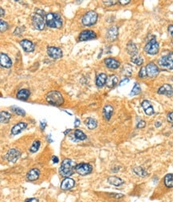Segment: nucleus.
Segmentation results:
<instances>
[{
	"label": "nucleus",
	"instance_id": "1",
	"mask_svg": "<svg viewBox=\"0 0 173 202\" xmlns=\"http://www.w3.org/2000/svg\"><path fill=\"white\" fill-rule=\"evenodd\" d=\"M76 166H77V164L73 160L69 159H66L62 161V164H61L59 173L62 177L68 178L74 173Z\"/></svg>",
	"mask_w": 173,
	"mask_h": 202
},
{
	"label": "nucleus",
	"instance_id": "2",
	"mask_svg": "<svg viewBox=\"0 0 173 202\" xmlns=\"http://www.w3.org/2000/svg\"><path fill=\"white\" fill-rule=\"evenodd\" d=\"M46 23L51 28H60L62 26V19L57 13H49L46 15Z\"/></svg>",
	"mask_w": 173,
	"mask_h": 202
},
{
	"label": "nucleus",
	"instance_id": "3",
	"mask_svg": "<svg viewBox=\"0 0 173 202\" xmlns=\"http://www.w3.org/2000/svg\"><path fill=\"white\" fill-rule=\"evenodd\" d=\"M46 99L50 104L54 106H60L64 103V99L59 92L52 91L48 92L46 96Z\"/></svg>",
	"mask_w": 173,
	"mask_h": 202
},
{
	"label": "nucleus",
	"instance_id": "4",
	"mask_svg": "<svg viewBox=\"0 0 173 202\" xmlns=\"http://www.w3.org/2000/svg\"><path fill=\"white\" fill-rule=\"evenodd\" d=\"M35 14L33 15V18H32V22H33L34 27H35L37 30H39V31H42V30L44 29V26H45V21H44V17L42 15V13L43 14L44 12L42 11L39 9H36Z\"/></svg>",
	"mask_w": 173,
	"mask_h": 202
},
{
	"label": "nucleus",
	"instance_id": "5",
	"mask_svg": "<svg viewBox=\"0 0 173 202\" xmlns=\"http://www.w3.org/2000/svg\"><path fill=\"white\" fill-rule=\"evenodd\" d=\"M98 20V14L94 11H89L85 13L82 18V24L86 27H90L95 24Z\"/></svg>",
	"mask_w": 173,
	"mask_h": 202
},
{
	"label": "nucleus",
	"instance_id": "6",
	"mask_svg": "<svg viewBox=\"0 0 173 202\" xmlns=\"http://www.w3.org/2000/svg\"><path fill=\"white\" fill-rule=\"evenodd\" d=\"M159 65L167 70H173V53L163 56L159 59Z\"/></svg>",
	"mask_w": 173,
	"mask_h": 202
},
{
	"label": "nucleus",
	"instance_id": "7",
	"mask_svg": "<svg viewBox=\"0 0 173 202\" xmlns=\"http://www.w3.org/2000/svg\"><path fill=\"white\" fill-rule=\"evenodd\" d=\"M144 51L147 54L151 55V56H155L159 52V43L155 40V37L145 45Z\"/></svg>",
	"mask_w": 173,
	"mask_h": 202
},
{
	"label": "nucleus",
	"instance_id": "8",
	"mask_svg": "<svg viewBox=\"0 0 173 202\" xmlns=\"http://www.w3.org/2000/svg\"><path fill=\"white\" fill-rule=\"evenodd\" d=\"M92 166L89 164L86 163H81V164H77L76 166L75 171L81 176H85L88 175L92 172Z\"/></svg>",
	"mask_w": 173,
	"mask_h": 202
},
{
	"label": "nucleus",
	"instance_id": "9",
	"mask_svg": "<svg viewBox=\"0 0 173 202\" xmlns=\"http://www.w3.org/2000/svg\"><path fill=\"white\" fill-rule=\"evenodd\" d=\"M21 156V153L18 149H14V148H12V149H10L7 153L5 156V158L10 162V163H15Z\"/></svg>",
	"mask_w": 173,
	"mask_h": 202
},
{
	"label": "nucleus",
	"instance_id": "10",
	"mask_svg": "<svg viewBox=\"0 0 173 202\" xmlns=\"http://www.w3.org/2000/svg\"><path fill=\"white\" fill-rule=\"evenodd\" d=\"M47 54L52 59H60L62 57V50L58 47H50L47 48Z\"/></svg>",
	"mask_w": 173,
	"mask_h": 202
},
{
	"label": "nucleus",
	"instance_id": "11",
	"mask_svg": "<svg viewBox=\"0 0 173 202\" xmlns=\"http://www.w3.org/2000/svg\"><path fill=\"white\" fill-rule=\"evenodd\" d=\"M146 71L148 76L151 77V78L156 76L159 74V72H160L158 67L154 63H149L146 66Z\"/></svg>",
	"mask_w": 173,
	"mask_h": 202
},
{
	"label": "nucleus",
	"instance_id": "12",
	"mask_svg": "<svg viewBox=\"0 0 173 202\" xmlns=\"http://www.w3.org/2000/svg\"><path fill=\"white\" fill-rule=\"evenodd\" d=\"M97 37V35L93 31H83L81 32L79 35V40L80 41H86V40H90V39H93Z\"/></svg>",
	"mask_w": 173,
	"mask_h": 202
},
{
	"label": "nucleus",
	"instance_id": "13",
	"mask_svg": "<svg viewBox=\"0 0 173 202\" xmlns=\"http://www.w3.org/2000/svg\"><path fill=\"white\" fill-rule=\"evenodd\" d=\"M158 94L171 97L173 96V88L169 84H164L158 89Z\"/></svg>",
	"mask_w": 173,
	"mask_h": 202
},
{
	"label": "nucleus",
	"instance_id": "14",
	"mask_svg": "<svg viewBox=\"0 0 173 202\" xmlns=\"http://www.w3.org/2000/svg\"><path fill=\"white\" fill-rule=\"evenodd\" d=\"M74 185H75L74 180L69 177L65 178L62 181V184H61V189L64 191L70 190V189H73V187H74Z\"/></svg>",
	"mask_w": 173,
	"mask_h": 202
},
{
	"label": "nucleus",
	"instance_id": "15",
	"mask_svg": "<svg viewBox=\"0 0 173 202\" xmlns=\"http://www.w3.org/2000/svg\"><path fill=\"white\" fill-rule=\"evenodd\" d=\"M118 36V29L117 27L116 26H113V27H109L108 31H107L106 34V37L107 39L110 42H113L117 38Z\"/></svg>",
	"mask_w": 173,
	"mask_h": 202
},
{
	"label": "nucleus",
	"instance_id": "16",
	"mask_svg": "<svg viewBox=\"0 0 173 202\" xmlns=\"http://www.w3.org/2000/svg\"><path fill=\"white\" fill-rule=\"evenodd\" d=\"M0 64L2 67L5 68H10L12 65V62L10 57L4 53H1L0 55Z\"/></svg>",
	"mask_w": 173,
	"mask_h": 202
},
{
	"label": "nucleus",
	"instance_id": "17",
	"mask_svg": "<svg viewBox=\"0 0 173 202\" xmlns=\"http://www.w3.org/2000/svg\"><path fill=\"white\" fill-rule=\"evenodd\" d=\"M21 47L26 52H32L34 50V44L31 41L23 39L20 42Z\"/></svg>",
	"mask_w": 173,
	"mask_h": 202
},
{
	"label": "nucleus",
	"instance_id": "18",
	"mask_svg": "<svg viewBox=\"0 0 173 202\" xmlns=\"http://www.w3.org/2000/svg\"><path fill=\"white\" fill-rule=\"evenodd\" d=\"M104 63L109 69H117L120 67V62L115 59L108 58L104 59Z\"/></svg>",
	"mask_w": 173,
	"mask_h": 202
},
{
	"label": "nucleus",
	"instance_id": "19",
	"mask_svg": "<svg viewBox=\"0 0 173 202\" xmlns=\"http://www.w3.org/2000/svg\"><path fill=\"white\" fill-rule=\"evenodd\" d=\"M39 175H40V171L38 168H33L27 173V178L30 181H34L38 179Z\"/></svg>",
	"mask_w": 173,
	"mask_h": 202
},
{
	"label": "nucleus",
	"instance_id": "20",
	"mask_svg": "<svg viewBox=\"0 0 173 202\" xmlns=\"http://www.w3.org/2000/svg\"><path fill=\"white\" fill-rule=\"evenodd\" d=\"M27 127V123H23V122H21V123H18L17 124L14 126L12 129H11V134L15 136V135L19 134L20 133H22V131L24 130L25 128Z\"/></svg>",
	"mask_w": 173,
	"mask_h": 202
},
{
	"label": "nucleus",
	"instance_id": "21",
	"mask_svg": "<svg viewBox=\"0 0 173 202\" xmlns=\"http://www.w3.org/2000/svg\"><path fill=\"white\" fill-rule=\"evenodd\" d=\"M141 106H142L143 109H144L145 114L148 115V116H152V115L154 114V109H153V107L152 105V103L149 102V100H144L141 103Z\"/></svg>",
	"mask_w": 173,
	"mask_h": 202
},
{
	"label": "nucleus",
	"instance_id": "22",
	"mask_svg": "<svg viewBox=\"0 0 173 202\" xmlns=\"http://www.w3.org/2000/svg\"><path fill=\"white\" fill-rule=\"evenodd\" d=\"M113 113V106L107 104L103 108V116H104L105 120H109L111 119Z\"/></svg>",
	"mask_w": 173,
	"mask_h": 202
},
{
	"label": "nucleus",
	"instance_id": "23",
	"mask_svg": "<svg viewBox=\"0 0 173 202\" xmlns=\"http://www.w3.org/2000/svg\"><path fill=\"white\" fill-rule=\"evenodd\" d=\"M107 78L108 77H107L106 74H104V73L98 74L96 78V85L98 86V88H102L106 83Z\"/></svg>",
	"mask_w": 173,
	"mask_h": 202
},
{
	"label": "nucleus",
	"instance_id": "24",
	"mask_svg": "<svg viewBox=\"0 0 173 202\" xmlns=\"http://www.w3.org/2000/svg\"><path fill=\"white\" fill-rule=\"evenodd\" d=\"M118 83V77L117 76H114V75H112L110 76H109L107 78L106 80V86L108 88H113L117 85V83Z\"/></svg>",
	"mask_w": 173,
	"mask_h": 202
},
{
	"label": "nucleus",
	"instance_id": "25",
	"mask_svg": "<svg viewBox=\"0 0 173 202\" xmlns=\"http://www.w3.org/2000/svg\"><path fill=\"white\" fill-rule=\"evenodd\" d=\"M127 52H128V53L132 56H135V55H137L138 50L135 43L131 42V41L129 42L128 44H127Z\"/></svg>",
	"mask_w": 173,
	"mask_h": 202
},
{
	"label": "nucleus",
	"instance_id": "26",
	"mask_svg": "<svg viewBox=\"0 0 173 202\" xmlns=\"http://www.w3.org/2000/svg\"><path fill=\"white\" fill-rule=\"evenodd\" d=\"M30 92L29 90L27 89H21L20 91H18L17 93V98L21 100H27L29 98Z\"/></svg>",
	"mask_w": 173,
	"mask_h": 202
},
{
	"label": "nucleus",
	"instance_id": "27",
	"mask_svg": "<svg viewBox=\"0 0 173 202\" xmlns=\"http://www.w3.org/2000/svg\"><path fill=\"white\" fill-rule=\"evenodd\" d=\"M73 136L74 137V141H82L87 138L86 135L82 131L78 130V129L74 131Z\"/></svg>",
	"mask_w": 173,
	"mask_h": 202
},
{
	"label": "nucleus",
	"instance_id": "28",
	"mask_svg": "<svg viewBox=\"0 0 173 202\" xmlns=\"http://www.w3.org/2000/svg\"><path fill=\"white\" fill-rule=\"evenodd\" d=\"M85 124L86 125V127L89 129H94L98 127V121L96 120L95 119H93V118H91V117H89V118H87L85 120Z\"/></svg>",
	"mask_w": 173,
	"mask_h": 202
},
{
	"label": "nucleus",
	"instance_id": "29",
	"mask_svg": "<svg viewBox=\"0 0 173 202\" xmlns=\"http://www.w3.org/2000/svg\"><path fill=\"white\" fill-rule=\"evenodd\" d=\"M108 182L112 185H114V186H120L124 183L122 180L117 177H109L108 178Z\"/></svg>",
	"mask_w": 173,
	"mask_h": 202
},
{
	"label": "nucleus",
	"instance_id": "30",
	"mask_svg": "<svg viewBox=\"0 0 173 202\" xmlns=\"http://www.w3.org/2000/svg\"><path fill=\"white\" fill-rule=\"evenodd\" d=\"M11 114L9 112H6V111H2L0 113V121L2 123H7L10 121L11 120Z\"/></svg>",
	"mask_w": 173,
	"mask_h": 202
},
{
	"label": "nucleus",
	"instance_id": "31",
	"mask_svg": "<svg viewBox=\"0 0 173 202\" xmlns=\"http://www.w3.org/2000/svg\"><path fill=\"white\" fill-rule=\"evenodd\" d=\"M164 184L168 188H172L173 187V173H170L165 176L164 177Z\"/></svg>",
	"mask_w": 173,
	"mask_h": 202
},
{
	"label": "nucleus",
	"instance_id": "32",
	"mask_svg": "<svg viewBox=\"0 0 173 202\" xmlns=\"http://www.w3.org/2000/svg\"><path fill=\"white\" fill-rule=\"evenodd\" d=\"M133 172L136 174L139 177H145L147 175H148V173L145 169H144L141 167H135L133 168Z\"/></svg>",
	"mask_w": 173,
	"mask_h": 202
},
{
	"label": "nucleus",
	"instance_id": "33",
	"mask_svg": "<svg viewBox=\"0 0 173 202\" xmlns=\"http://www.w3.org/2000/svg\"><path fill=\"white\" fill-rule=\"evenodd\" d=\"M122 73L125 76H132V73H133V67H132L130 64H129V63L124 64L122 68Z\"/></svg>",
	"mask_w": 173,
	"mask_h": 202
},
{
	"label": "nucleus",
	"instance_id": "34",
	"mask_svg": "<svg viewBox=\"0 0 173 202\" xmlns=\"http://www.w3.org/2000/svg\"><path fill=\"white\" fill-rule=\"evenodd\" d=\"M131 61L133 63H134L135 64L138 66L142 65L143 63H144V59L140 56L139 55H135V56H133L131 57Z\"/></svg>",
	"mask_w": 173,
	"mask_h": 202
},
{
	"label": "nucleus",
	"instance_id": "35",
	"mask_svg": "<svg viewBox=\"0 0 173 202\" xmlns=\"http://www.w3.org/2000/svg\"><path fill=\"white\" fill-rule=\"evenodd\" d=\"M11 110L13 112H14L15 114L18 115V116H24L25 115H26L25 111L23 110V109H22V108L17 107V106H12L11 108Z\"/></svg>",
	"mask_w": 173,
	"mask_h": 202
},
{
	"label": "nucleus",
	"instance_id": "36",
	"mask_svg": "<svg viewBox=\"0 0 173 202\" xmlns=\"http://www.w3.org/2000/svg\"><path fill=\"white\" fill-rule=\"evenodd\" d=\"M140 91H141V89H140V84L137 83H136L135 84H134L133 88L132 89L131 92H130V96H136V95L140 94Z\"/></svg>",
	"mask_w": 173,
	"mask_h": 202
},
{
	"label": "nucleus",
	"instance_id": "37",
	"mask_svg": "<svg viewBox=\"0 0 173 202\" xmlns=\"http://www.w3.org/2000/svg\"><path fill=\"white\" fill-rule=\"evenodd\" d=\"M40 141L39 140H36L33 143V144L31 145L30 148V153H36V152H38L39 148H40Z\"/></svg>",
	"mask_w": 173,
	"mask_h": 202
},
{
	"label": "nucleus",
	"instance_id": "38",
	"mask_svg": "<svg viewBox=\"0 0 173 202\" xmlns=\"http://www.w3.org/2000/svg\"><path fill=\"white\" fill-rule=\"evenodd\" d=\"M139 76L140 78H145L146 76H148V74H147V71H146V67H142L141 69L140 70L139 72Z\"/></svg>",
	"mask_w": 173,
	"mask_h": 202
},
{
	"label": "nucleus",
	"instance_id": "39",
	"mask_svg": "<svg viewBox=\"0 0 173 202\" xmlns=\"http://www.w3.org/2000/svg\"><path fill=\"white\" fill-rule=\"evenodd\" d=\"M0 28H1V32L7 31V29L8 28V23H7V22H5V21L1 20V22H0Z\"/></svg>",
	"mask_w": 173,
	"mask_h": 202
},
{
	"label": "nucleus",
	"instance_id": "40",
	"mask_svg": "<svg viewBox=\"0 0 173 202\" xmlns=\"http://www.w3.org/2000/svg\"><path fill=\"white\" fill-rule=\"evenodd\" d=\"M22 32H24V27H17L14 32V34L17 35H20Z\"/></svg>",
	"mask_w": 173,
	"mask_h": 202
},
{
	"label": "nucleus",
	"instance_id": "41",
	"mask_svg": "<svg viewBox=\"0 0 173 202\" xmlns=\"http://www.w3.org/2000/svg\"><path fill=\"white\" fill-rule=\"evenodd\" d=\"M103 2H104V5H106L108 7H110V6L115 5L117 1H113V0H111V1H103Z\"/></svg>",
	"mask_w": 173,
	"mask_h": 202
},
{
	"label": "nucleus",
	"instance_id": "42",
	"mask_svg": "<svg viewBox=\"0 0 173 202\" xmlns=\"http://www.w3.org/2000/svg\"><path fill=\"white\" fill-rule=\"evenodd\" d=\"M145 125H146V123H145V121L144 120H140V122L137 123V127L138 128H144V127H145Z\"/></svg>",
	"mask_w": 173,
	"mask_h": 202
},
{
	"label": "nucleus",
	"instance_id": "43",
	"mask_svg": "<svg viewBox=\"0 0 173 202\" xmlns=\"http://www.w3.org/2000/svg\"><path fill=\"white\" fill-rule=\"evenodd\" d=\"M167 119H168V122H170V123H173V112H170V113L168 114Z\"/></svg>",
	"mask_w": 173,
	"mask_h": 202
},
{
	"label": "nucleus",
	"instance_id": "44",
	"mask_svg": "<svg viewBox=\"0 0 173 202\" xmlns=\"http://www.w3.org/2000/svg\"><path fill=\"white\" fill-rule=\"evenodd\" d=\"M129 82V79L128 78H125L124 79H122V80L120 81V83H119V85L120 86H123L124 85V84H126V83H128Z\"/></svg>",
	"mask_w": 173,
	"mask_h": 202
},
{
	"label": "nucleus",
	"instance_id": "45",
	"mask_svg": "<svg viewBox=\"0 0 173 202\" xmlns=\"http://www.w3.org/2000/svg\"><path fill=\"white\" fill-rule=\"evenodd\" d=\"M168 32L171 38H173V25H170L168 27Z\"/></svg>",
	"mask_w": 173,
	"mask_h": 202
},
{
	"label": "nucleus",
	"instance_id": "46",
	"mask_svg": "<svg viewBox=\"0 0 173 202\" xmlns=\"http://www.w3.org/2000/svg\"><path fill=\"white\" fill-rule=\"evenodd\" d=\"M25 202H38V200L37 198H30V199H27Z\"/></svg>",
	"mask_w": 173,
	"mask_h": 202
},
{
	"label": "nucleus",
	"instance_id": "47",
	"mask_svg": "<svg viewBox=\"0 0 173 202\" xmlns=\"http://www.w3.org/2000/svg\"><path fill=\"white\" fill-rule=\"evenodd\" d=\"M119 3H120L121 5H126L129 4V2H130V0H126V1H123V0H120V1H118Z\"/></svg>",
	"mask_w": 173,
	"mask_h": 202
},
{
	"label": "nucleus",
	"instance_id": "48",
	"mask_svg": "<svg viewBox=\"0 0 173 202\" xmlns=\"http://www.w3.org/2000/svg\"><path fill=\"white\" fill-rule=\"evenodd\" d=\"M80 120H79L78 119H76L75 120V121H74V127H75V128H77V127H78V126H79V124H80Z\"/></svg>",
	"mask_w": 173,
	"mask_h": 202
},
{
	"label": "nucleus",
	"instance_id": "49",
	"mask_svg": "<svg viewBox=\"0 0 173 202\" xmlns=\"http://www.w3.org/2000/svg\"><path fill=\"white\" fill-rule=\"evenodd\" d=\"M52 160H53V162L54 164H57V163H58V161H59V160H58V158L57 157H52Z\"/></svg>",
	"mask_w": 173,
	"mask_h": 202
},
{
	"label": "nucleus",
	"instance_id": "50",
	"mask_svg": "<svg viewBox=\"0 0 173 202\" xmlns=\"http://www.w3.org/2000/svg\"><path fill=\"white\" fill-rule=\"evenodd\" d=\"M0 12H1V14H0V17H2V16H4L5 11H4V10L2 9V7L0 8Z\"/></svg>",
	"mask_w": 173,
	"mask_h": 202
},
{
	"label": "nucleus",
	"instance_id": "51",
	"mask_svg": "<svg viewBox=\"0 0 173 202\" xmlns=\"http://www.w3.org/2000/svg\"><path fill=\"white\" fill-rule=\"evenodd\" d=\"M46 122L43 121V123H42V122H41V128H42V130L44 129L45 127H46Z\"/></svg>",
	"mask_w": 173,
	"mask_h": 202
},
{
	"label": "nucleus",
	"instance_id": "52",
	"mask_svg": "<svg viewBox=\"0 0 173 202\" xmlns=\"http://www.w3.org/2000/svg\"><path fill=\"white\" fill-rule=\"evenodd\" d=\"M161 123L160 122H157V123H155V127H160Z\"/></svg>",
	"mask_w": 173,
	"mask_h": 202
},
{
	"label": "nucleus",
	"instance_id": "53",
	"mask_svg": "<svg viewBox=\"0 0 173 202\" xmlns=\"http://www.w3.org/2000/svg\"><path fill=\"white\" fill-rule=\"evenodd\" d=\"M172 128H173V125H172Z\"/></svg>",
	"mask_w": 173,
	"mask_h": 202
}]
</instances>
